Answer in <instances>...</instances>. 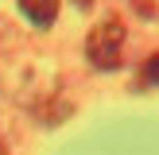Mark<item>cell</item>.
I'll return each instance as SVG.
<instances>
[{
    "label": "cell",
    "mask_w": 159,
    "mask_h": 155,
    "mask_svg": "<svg viewBox=\"0 0 159 155\" xmlns=\"http://www.w3.org/2000/svg\"><path fill=\"white\" fill-rule=\"evenodd\" d=\"M20 12L27 16L35 27H51L58 16V0H20Z\"/></svg>",
    "instance_id": "7a4b0ae2"
},
{
    "label": "cell",
    "mask_w": 159,
    "mask_h": 155,
    "mask_svg": "<svg viewBox=\"0 0 159 155\" xmlns=\"http://www.w3.org/2000/svg\"><path fill=\"white\" fill-rule=\"evenodd\" d=\"M78 8H89V0H78Z\"/></svg>",
    "instance_id": "277c9868"
},
{
    "label": "cell",
    "mask_w": 159,
    "mask_h": 155,
    "mask_svg": "<svg viewBox=\"0 0 159 155\" xmlns=\"http://www.w3.org/2000/svg\"><path fill=\"white\" fill-rule=\"evenodd\" d=\"M0 155H4V147H0Z\"/></svg>",
    "instance_id": "5b68a950"
},
{
    "label": "cell",
    "mask_w": 159,
    "mask_h": 155,
    "mask_svg": "<svg viewBox=\"0 0 159 155\" xmlns=\"http://www.w3.org/2000/svg\"><path fill=\"white\" fill-rule=\"evenodd\" d=\"M140 78H144L148 85H159V54H152V58L144 62V70H140Z\"/></svg>",
    "instance_id": "3957f363"
},
{
    "label": "cell",
    "mask_w": 159,
    "mask_h": 155,
    "mask_svg": "<svg viewBox=\"0 0 159 155\" xmlns=\"http://www.w3.org/2000/svg\"><path fill=\"white\" fill-rule=\"evenodd\" d=\"M120 46H124V23L116 20V16L101 20L97 27L89 31V39H85V54H89V62L97 70L120 66Z\"/></svg>",
    "instance_id": "6da1fadb"
}]
</instances>
